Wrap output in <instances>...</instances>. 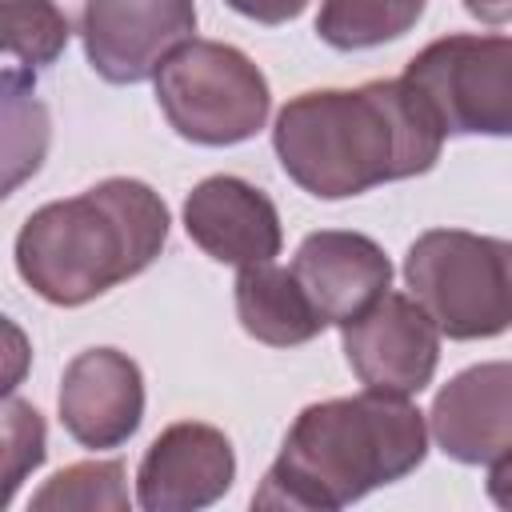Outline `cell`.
<instances>
[{"label": "cell", "mask_w": 512, "mask_h": 512, "mask_svg": "<svg viewBox=\"0 0 512 512\" xmlns=\"http://www.w3.org/2000/svg\"><path fill=\"white\" fill-rule=\"evenodd\" d=\"M272 148L292 184L316 200H348L376 184L432 172L444 128L400 76L292 96L276 112Z\"/></svg>", "instance_id": "obj_1"}, {"label": "cell", "mask_w": 512, "mask_h": 512, "mask_svg": "<svg viewBox=\"0 0 512 512\" xmlns=\"http://www.w3.org/2000/svg\"><path fill=\"white\" fill-rule=\"evenodd\" d=\"M424 456L428 416L408 396L364 388L360 396L320 400L292 420L280 456L252 492V508L336 512L404 480Z\"/></svg>", "instance_id": "obj_2"}, {"label": "cell", "mask_w": 512, "mask_h": 512, "mask_svg": "<svg viewBox=\"0 0 512 512\" xmlns=\"http://www.w3.org/2000/svg\"><path fill=\"white\" fill-rule=\"evenodd\" d=\"M168 204L144 180L108 176L36 208L16 236V272L60 308H80L140 276L168 244Z\"/></svg>", "instance_id": "obj_3"}, {"label": "cell", "mask_w": 512, "mask_h": 512, "mask_svg": "<svg viewBox=\"0 0 512 512\" xmlns=\"http://www.w3.org/2000/svg\"><path fill=\"white\" fill-rule=\"evenodd\" d=\"M404 284L448 340H488L512 328V240L428 228L404 256Z\"/></svg>", "instance_id": "obj_4"}, {"label": "cell", "mask_w": 512, "mask_h": 512, "mask_svg": "<svg viewBox=\"0 0 512 512\" xmlns=\"http://www.w3.org/2000/svg\"><path fill=\"white\" fill-rule=\"evenodd\" d=\"M156 104L176 136L228 148L252 140L272 108L264 72L232 44L188 40L156 72Z\"/></svg>", "instance_id": "obj_5"}, {"label": "cell", "mask_w": 512, "mask_h": 512, "mask_svg": "<svg viewBox=\"0 0 512 512\" xmlns=\"http://www.w3.org/2000/svg\"><path fill=\"white\" fill-rule=\"evenodd\" d=\"M404 80L444 136H512V36H440L408 60Z\"/></svg>", "instance_id": "obj_6"}, {"label": "cell", "mask_w": 512, "mask_h": 512, "mask_svg": "<svg viewBox=\"0 0 512 512\" xmlns=\"http://www.w3.org/2000/svg\"><path fill=\"white\" fill-rule=\"evenodd\" d=\"M196 32V0H84L80 40L108 84L152 80Z\"/></svg>", "instance_id": "obj_7"}, {"label": "cell", "mask_w": 512, "mask_h": 512, "mask_svg": "<svg viewBox=\"0 0 512 512\" xmlns=\"http://www.w3.org/2000/svg\"><path fill=\"white\" fill-rule=\"evenodd\" d=\"M340 344L356 380L384 396L424 392L440 364V328L404 292H384L364 316L348 320Z\"/></svg>", "instance_id": "obj_8"}, {"label": "cell", "mask_w": 512, "mask_h": 512, "mask_svg": "<svg viewBox=\"0 0 512 512\" xmlns=\"http://www.w3.org/2000/svg\"><path fill=\"white\" fill-rule=\"evenodd\" d=\"M236 480L232 440L200 420L168 424L136 468V500L144 512H196L216 504Z\"/></svg>", "instance_id": "obj_9"}, {"label": "cell", "mask_w": 512, "mask_h": 512, "mask_svg": "<svg viewBox=\"0 0 512 512\" xmlns=\"http://www.w3.org/2000/svg\"><path fill=\"white\" fill-rule=\"evenodd\" d=\"M56 404L60 424L76 444L92 452L120 448L144 420L140 364L120 348H88L64 368Z\"/></svg>", "instance_id": "obj_10"}, {"label": "cell", "mask_w": 512, "mask_h": 512, "mask_svg": "<svg viewBox=\"0 0 512 512\" xmlns=\"http://www.w3.org/2000/svg\"><path fill=\"white\" fill-rule=\"evenodd\" d=\"M436 448L456 464H492L512 448V360L456 372L428 408Z\"/></svg>", "instance_id": "obj_11"}, {"label": "cell", "mask_w": 512, "mask_h": 512, "mask_svg": "<svg viewBox=\"0 0 512 512\" xmlns=\"http://www.w3.org/2000/svg\"><path fill=\"white\" fill-rule=\"evenodd\" d=\"M188 240L216 264L252 268L280 252V212L256 184L240 176H208L184 200Z\"/></svg>", "instance_id": "obj_12"}, {"label": "cell", "mask_w": 512, "mask_h": 512, "mask_svg": "<svg viewBox=\"0 0 512 512\" xmlns=\"http://www.w3.org/2000/svg\"><path fill=\"white\" fill-rule=\"evenodd\" d=\"M292 272L320 308V316L340 328L364 316L392 288V264L384 248L364 232H340V228L304 236Z\"/></svg>", "instance_id": "obj_13"}, {"label": "cell", "mask_w": 512, "mask_h": 512, "mask_svg": "<svg viewBox=\"0 0 512 512\" xmlns=\"http://www.w3.org/2000/svg\"><path fill=\"white\" fill-rule=\"evenodd\" d=\"M236 316H240V328L268 348H296V344L316 340L328 328V320L320 316V308L312 304L296 272L276 268L272 260L240 268Z\"/></svg>", "instance_id": "obj_14"}, {"label": "cell", "mask_w": 512, "mask_h": 512, "mask_svg": "<svg viewBox=\"0 0 512 512\" xmlns=\"http://www.w3.org/2000/svg\"><path fill=\"white\" fill-rule=\"evenodd\" d=\"M428 0H320L316 36L336 52L380 48L416 28Z\"/></svg>", "instance_id": "obj_15"}, {"label": "cell", "mask_w": 512, "mask_h": 512, "mask_svg": "<svg viewBox=\"0 0 512 512\" xmlns=\"http://www.w3.org/2000/svg\"><path fill=\"white\" fill-rule=\"evenodd\" d=\"M128 504L120 460L68 464L32 496V512H128Z\"/></svg>", "instance_id": "obj_16"}, {"label": "cell", "mask_w": 512, "mask_h": 512, "mask_svg": "<svg viewBox=\"0 0 512 512\" xmlns=\"http://www.w3.org/2000/svg\"><path fill=\"white\" fill-rule=\"evenodd\" d=\"M68 44V16L56 0H4V52L24 72L56 64Z\"/></svg>", "instance_id": "obj_17"}, {"label": "cell", "mask_w": 512, "mask_h": 512, "mask_svg": "<svg viewBox=\"0 0 512 512\" xmlns=\"http://www.w3.org/2000/svg\"><path fill=\"white\" fill-rule=\"evenodd\" d=\"M44 420L32 404L8 396L4 404V504L12 500L16 484L44 464Z\"/></svg>", "instance_id": "obj_18"}, {"label": "cell", "mask_w": 512, "mask_h": 512, "mask_svg": "<svg viewBox=\"0 0 512 512\" xmlns=\"http://www.w3.org/2000/svg\"><path fill=\"white\" fill-rule=\"evenodd\" d=\"M224 4L256 24H288L308 8V0H224Z\"/></svg>", "instance_id": "obj_19"}, {"label": "cell", "mask_w": 512, "mask_h": 512, "mask_svg": "<svg viewBox=\"0 0 512 512\" xmlns=\"http://www.w3.org/2000/svg\"><path fill=\"white\" fill-rule=\"evenodd\" d=\"M488 496H492V504H500V508H508L512 512V448L508 452H500L496 460H492V468H488Z\"/></svg>", "instance_id": "obj_20"}, {"label": "cell", "mask_w": 512, "mask_h": 512, "mask_svg": "<svg viewBox=\"0 0 512 512\" xmlns=\"http://www.w3.org/2000/svg\"><path fill=\"white\" fill-rule=\"evenodd\" d=\"M464 8L480 24H508L512 20V0H464Z\"/></svg>", "instance_id": "obj_21"}]
</instances>
